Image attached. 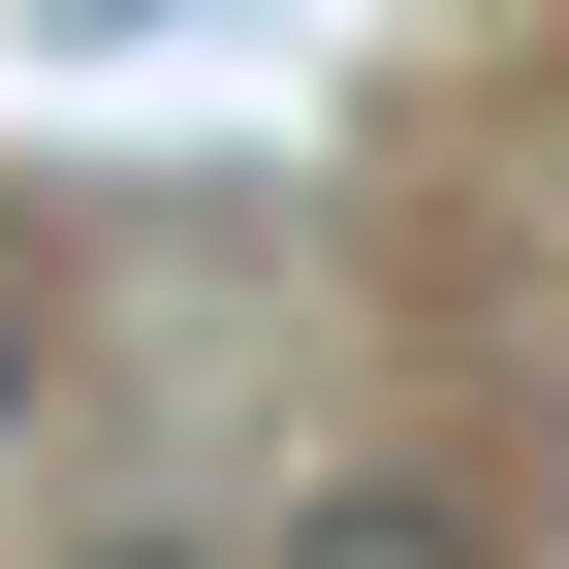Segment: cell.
Here are the masks:
<instances>
[{"mask_svg": "<svg viewBox=\"0 0 569 569\" xmlns=\"http://www.w3.org/2000/svg\"><path fill=\"white\" fill-rule=\"evenodd\" d=\"M0 443H32V284H0Z\"/></svg>", "mask_w": 569, "mask_h": 569, "instance_id": "obj_2", "label": "cell"}, {"mask_svg": "<svg viewBox=\"0 0 569 569\" xmlns=\"http://www.w3.org/2000/svg\"><path fill=\"white\" fill-rule=\"evenodd\" d=\"M284 569H507L475 507H411V475H317V507H284Z\"/></svg>", "mask_w": 569, "mask_h": 569, "instance_id": "obj_1", "label": "cell"}]
</instances>
